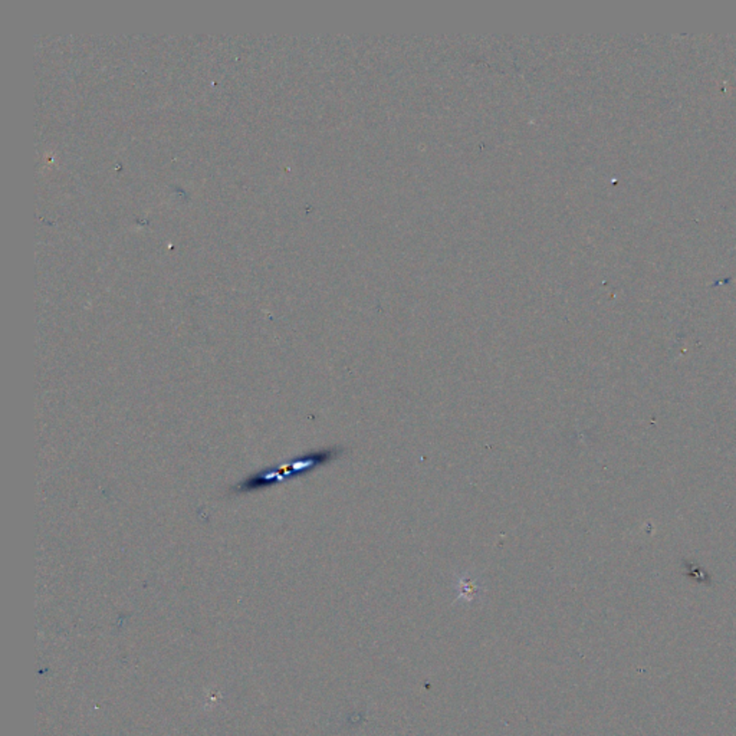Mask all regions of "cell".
I'll return each mask as SVG.
<instances>
[{"label": "cell", "instance_id": "cell-2", "mask_svg": "<svg viewBox=\"0 0 736 736\" xmlns=\"http://www.w3.org/2000/svg\"><path fill=\"white\" fill-rule=\"evenodd\" d=\"M457 590H459V600L464 602H473L479 597L482 593L483 586L479 579H473L471 574L464 572V574L456 575Z\"/></svg>", "mask_w": 736, "mask_h": 736}, {"label": "cell", "instance_id": "cell-1", "mask_svg": "<svg viewBox=\"0 0 736 736\" xmlns=\"http://www.w3.org/2000/svg\"><path fill=\"white\" fill-rule=\"evenodd\" d=\"M341 453V448H324L317 452L307 453L303 456L289 460L287 464L273 466V468L264 469V471L253 473L246 478L243 482L238 483L232 489L234 494H249V492L264 491L268 487H275L285 480L295 479L321 468L324 464H330L337 459Z\"/></svg>", "mask_w": 736, "mask_h": 736}]
</instances>
